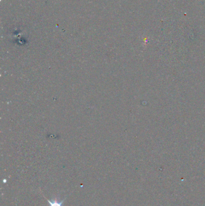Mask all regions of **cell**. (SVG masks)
I'll use <instances>...</instances> for the list:
<instances>
[{
	"mask_svg": "<svg viewBox=\"0 0 205 206\" xmlns=\"http://www.w3.org/2000/svg\"><path fill=\"white\" fill-rule=\"evenodd\" d=\"M49 204H51V206H61V204H63V201L58 202L57 201H48Z\"/></svg>",
	"mask_w": 205,
	"mask_h": 206,
	"instance_id": "6da1fadb",
	"label": "cell"
}]
</instances>
